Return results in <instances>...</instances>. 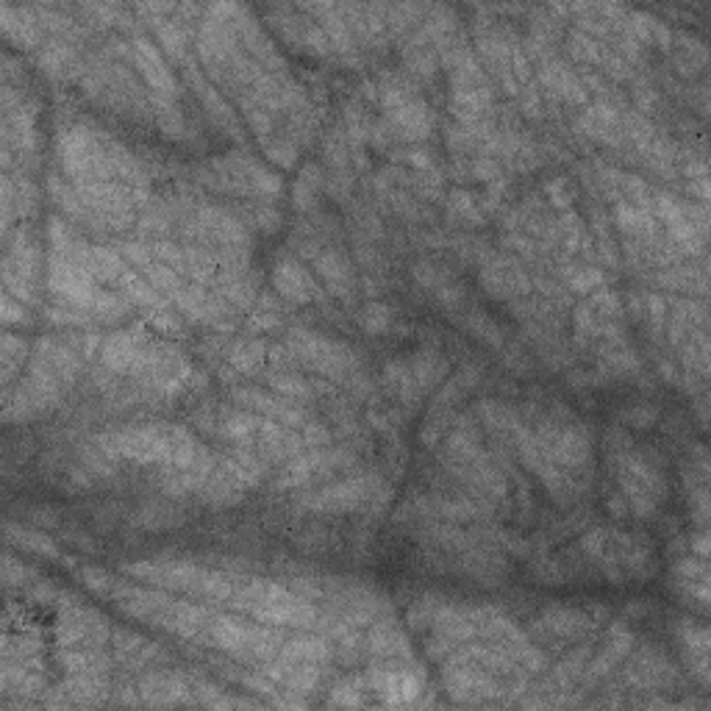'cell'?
Masks as SVG:
<instances>
[{"mask_svg":"<svg viewBox=\"0 0 711 711\" xmlns=\"http://www.w3.org/2000/svg\"><path fill=\"white\" fill-rule=\"evenodd\" d=\"M98 450L109 459H125L142 467H165L167 472L195 467L209 456L186 429L167 423L117 429L98 436Z\"/></svg>","mask_w":711,"mask_h":711,"instance_id":"1","label":"cell"},{"mask_svg":"<svg viewBox=\"0 0 711 711\" xmlns=\"http://www.w3.org/2000/svg\"><path fill=\"white\" fill-rule=\"evenodd\" d=\"M79 350L59 339H43L34 350L28 373L14 393H7V420H32L59 403L79 375Z\"/></svg>","mask_w":711,"mask_h":711,"instance_id":"2","label":"cell"},{"mask_svg":"<svg viewBox=\"0 0 711 711\" xmlns=\"http://www.w3.org/2000/svg\"><path fill=\"white\" fill-rule=\"evenodd\" d=\"M104 362L115 373L159 393H176L192 373L190 362L178 350L140 332L115 334L104 348Z\"/></svg>","mask_w":711,"mask_h":711,"instance_id":"3","label":"cell"},{"mask_svg":"<svg viewBox=\"0 0 711 711\" xmlns=\"http://www.w3.org/2000/svg\"><path fill=\"white\" fill-rule=\"evenodd\" d=\"M228 606L240 612L242 617L264 623V626L309 628L317 619V612L306 598L292 595L287 587L276 581H264V578H240L233 583Z\"/></svg>","mask_w":711,"mask_h":711,"instance_id":"4","label":"cell"},{"mask_svg":"<svg viewBox=\"0 0 711 711\" xmlns=\"http://www.w3.org/2000/svg\"><path fill=\"white\" fill-rule=\"evenodd\" d=\"M201 637L209 639L215 648L226 650L237 659H251V662H267V659L278 656L281 639L276 631L245 617H209Z\"/></svg>","mask_w":711,"mask_h":711,"instance_id":"5","label":"cell"},{"mask_svg":"<svg viewBox=\"0 0 711 711\" xmlns=\"http://www.w3.org/2000/svg\"><path fill=\"white\" fill-rule=\"evenodd\" d=\"M384 490H387V486L381 484L378 475H373V472H359V475H350V479H342L339 484L320 490L317 495L309 497L306 506L312 511H323V515H345V511H356L367 506V503Z\"/></svg>","mask_w":711,"mask_h":711,"instance_id":"6","label":"cell"},{"mask_svg":"<svg viewBox=\"0 0 711 711\" xmlns=\"http://www.w3.org/2000/svg\"><path fill=\"white\" fill-rule=\"evenodd\" d=\"M364 692H373L375 700L387 706H409L423 692V678L411 664H381L364 678Z\"/></svg>","mask_w":711,"mask_h":711,"instance_id":"7","label":"cell"},{"mask_svg":"<svg viewBox=\"0 0 711 711\" xmlns=\"http://www.w3.org/2000/svg\"><path fill=\"white\" fill-rule=\"evenodd\" d=\"M131 56H134V64L142 79H145L147 89L154 93L156 109H159V106L176 104L178 81L176 75H172V68H167V62L161 59L159 50H156V45L145 37H136Z\"/></svg>","mask_w":711,"mask_h":711,"instance_id":"8","label":"cell"},{"mask_svg":"<svg viewBox=\"0 0 711 711\" xmlns=\"http://www.w3.org/2000/svg\"><path fill=\"white\" fill-rule=\"evenodd\" d=\"M39 267V251L32 240H23L20 233V242L7 245V256H3V292H9L12 298H17L20 303L32 298L34 278H37Z\"/></svg>","mask_w":711,"mask_h":711,"instance_id":"9","label":"cell"},{"mask_svg":"<svg viewBox=\"0 0 711 711\" xmlns=\"http://www.w3.org/2000/svg\"><path fill=\"white\" fill-rule=\"evenodd\" d=\"M367 648L381 664H411V644L395 619H375L367 634Z\"/></svg>","mask_w":711,"mask_h":711,"instance_id":"10","label":"cell"},{"mask_svg":"<svg viewBox=\"0 0 711 711\" xmlns=\"http://www.w3.org/2000/svg\"><path fill=\"white\" fill-rule=\"evenodd\" d=\"M233 403L281 425H292L303 420L301 409L292 403V398H284V395H267L262 393V389H237V393H233Z\"/></svg>","mask_w":711,"mask_h":711,"instance_id":"11","label":"cell"},{"mask_svg":"<svg viewBox=\"0 0 711 711\" xmlns=\"http://www.w3.org/2000/svg\"><path fill=\"white\" fill-rule=\"evenodd\" d=\"M273 281H276L278 292H281L284 298H289L292 303H312L320 294V287L314 284V278L309 276L306 267L289 256H281L276 262Z\"/></svg>","mask_w":711,"mask_h":711,"instance_id":"12","label":"cell"},{"mask_svg":"<svg viewBox=\"0 0 711 711\" xmlns=\"http://www.w3.org/2000/svg\"><path fill=\"white\" fill-rule=\"evenodd\" d=\"M142 700L150 706H178L197 703L192 698V687L178 673H156L142 680Z\"/></svg>","mask_w":711,"mask_h":711,"instance_id":"13","label":"cell"},{"mask_svg":"<svg viewBox=\"0 0 711 711\" xmlns=\"http://www.w3.org/2000/svg\"><path fill=\"white\" fill-rule=\"evenodd\" d=\"M348 456L342 454V450H312V454L301 456V459H294L292 465H287V470H284V479L278 481V486H298V484H306L309 479H314L317 472L328 470V467L339 465V461H345Z\"/></svg>","mask_w":711,"mask_h":711,"instance_id":"14","label":"cell"},{"mask_svg":"<svg viewBox=\"0 0 711 711\" xmlns=\"http://www.w3.org/2000/svg\"><path fill=\"white\" fill-rule=\"evenodd\" d=\"M484 284L486 292H492L495 298H511V294L528 292V276L511 262L495 258L492 264L484 267Z\"/></svg>","mask_w":711,"mask_h":711,"instance_id":"15","label":"cell"},{"mask_svg":"<svg viewBox=\"0 0 711 711\" xmlns=\"http://www.w3.org/2000/svg\"><path fill=\"white\" fill-rule=\"evenodd\" d=\"M278 659L294 664H309V667H323L332 659V644L317 637H298L289 639L278 648Z\"/></svg>","mask_w":711,"mask_h":711,"instance_id":"16","label":"cell"},{"mask_svg":"<svg viewBox=\"0 0 711 711\" xmlns=\"http://www.w3.org/2000/svg\"><path fill=\"white\" fill-rule=\"evenodd\" d=\"M540 634L545 639H576L583 637L589 628V619L573 608H553L540 619Z\"/></svg>","mask_w":711,"mask_h":711,"instance_id":"17","label":"cell"},{"mask_svg":"<svg viewBox=\"0 0 711 711\" xmlns=\"http://www.w3.org/2000/svg\"><path fill=\"white\" fill-rule=\"evenodd\" d=\"M628 648H631V634H628L626 628H619V626L612 628V634H608V642L603 644V650H601V656H598L595 662L587 664L589 678L598 680V678H603L608 670L617 667L619 659L628 653Z\"/></svg>","mask_w":711,"mask_h":711,"instance_id":"18","label":"cell"},{"mask_svg":"<svg viewBox=\"0 0 711 711\" xmlns=\"http://www.w3.org/2000/svg\"><path fill=\"white\" fill-rule=\"evenodd\" d=\"M314 267H317L320 276L325 278V284L332 287V292L345 294L350 287V267L339 253H323V256L314 258Z\"/></svg>","mask_w":711,"mask_h":711,"instance_id":"19","label":"cell"},{"mask_svg":"<svg viewBox=\"0 0 711 711\" xmlns=\"http://www.w3.org/2000/svg\"><path fill=\"white\" fill-rule=\"evenodd\" d=\"M25 342L23 339H14L12 334L3 337V384L7 389H12L14 375L23 373V359H25Z\"/></svg>","mask_w":711,"mask_h":711,"instance_id":"20","label":"cell"},{"mask_svg":"<svg viewBox=\"0 0 711 711\" xmlns=\"http://www.w3.org/2000/svg\"><path fill=\"white\" fill-rule=\"evenodd\" d=\"M264 348L258 342H248V345H242V348H237L233 350V356H231V362L237 364V367L240 370H248V373H251V370H256L258 364L264 362Z\"/></svg>","mask_w":711,"mask_h":711,"instance_id":"21","label":"cell"},{"mask_svg":"<svg viewBox=\"0 0 711 711\" xmlns=\"http://www.w3.org/2000/svg\"><path fill=\"white\" fill-rule=\"evenodd\" d=\"M467 325H470V332L475 334V337L484 339V342H492V345L501 342V332H497V325L492 323L490 317H484V314H472V317L467 320Z\"/></svg>","mask_w":711,"mask_h":711,"instance_id":"22","label":"cell"},{"mask_svg":"<svg viewBox=\"0 0 711 711\" xmlns=\"http://www.w3.org/2000/svg\"><path fill=\"white\" fill-rule=\"evenodd\" d=\"M389 317H393V314L384 306H367V312H364V325H367V332H384Z\"/></svg>","mask_w":711,"mask_h":711,"instance_id":"23","label":"cell"}]
</instances>
